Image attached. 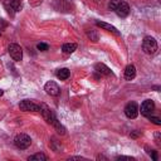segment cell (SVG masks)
<instances>
[{"label": "cell", "mask_w": 161, "mask_h": 161, "mask_svg": "<svg viewBox=\"0 0 161 161\" xmlns=\"http://www.w3.org/2000/svg\"><path fill=\"white\" fill-rule=\"evenodd\" d=\"M142 49L147 54H155L157 50V42L152 36H146L142 42Z\"/></svg>", "instance_id": "1"}, {"label": "cell", "mask_w": 161, "mask_h": 161, "mask_svg": "<svg viewBox=\"0 0 161 161\" xmlns=\"http://www.w3.org/2000/svg\"><path fill=\"white\" fill-rule=\"evenodd\" d=\"M14 143H15V146H16L18 148L25 150V148H28V147L30 146L31 140H30V137H29L28 135H25V133H19V135L15 136Z\"/></svg>", "instance_id": "2"}, {"label": "cell", "mask_w": 161, "mask_h": 161, "mask_svg": "<svg viewBox=\"0 0 161 161\" xmlns=\"http://www.w3.org/2000/svg\"><path fill=\"white\" fill-rule=\"evenodd\" d=\"M8 50H9L10 57H11L14 60L20 62V60L23 59V49H21V47H20L19 44H15V43L10 44L9 48H8Z\"/></svg>", "instance_id": "3"}, {"label": "cell", "mask_w": 161, "mask_h": 161, "mask_svg": "<svg viewBox=\"0 0 161 161\" xmlns=\"http://www.w3.org/2000/svg\"><path fill=\"white\" fill-rule=\"evenodd\" d=\"M19 108L24 112H38L39 111V106L35 104L33 101L29 99H24L19 103Z\"/></svg>", "instance_id": "4"}, {"label": "cell", "mask_w": 161, "mask_h": 161, "mask_svg": "<svg viewBox=\"0 0 161 161\" xmlns=\"http://www.w3.org/2000/svg\"><path fill=\"white\" fill-rule=\"evenodd\" d=\"M138 106L136 102H130L126 104L125 107V114L128 117V118H136L138 116Z\"/></svg>", "instance_id": "5"}, {"label": "cell", "mask_w": 161, "mask_h": 161, "mask_svg": "<svg viewBox=\"0 0 161 161\" xmlns=\"http://www.w3.org/2000/svg\"><path fill=\"white\" fill-rule=\"evenodd\" d=\"M39 111H40V113H42V116H43V118L48 122V123H50L52 121H53V118L55 117L54 116V113H53V111L45 104V103H40L39 104Z\"/></svg>", "instance_id": "6"}, {"label": "cell", "mask_w": 161, "mask_h": 161, "mask_svg": "<svg viewBox=\"0 0 161 161\" xmlns=\"http://www.w3.org/2000/svg\"><path fill=\"white\" fill-rule=\"evenodd\" d=\"M4 5H5L8 13L11 14V16L14 15L15 11H19L20 8H21V3H20V0H6V1L4 3Z\"/></svg>", "instance_id": "7"}, {"label": "cell", "mask_w": 161, "mask_h": 161, "mask_svg": "<svg viewBox=\"0 0 161 161\" xmlns=\"http://www.w3.org/2000/svg\"><path fill=\"white\" fill-rule=\"evenodd\" d=\"M44 91H45L48 94H50V96H58V94L60 93V88H59V86H58L55 82H53V80H49V82L45 83V86H44Z\"/></svg>", "instance_id": "8"}, {"label": "cell", "mask_w": 161, "mask_h": 161, "mask_svg": "<svg viewBox=\"0 0 161 161\" xmlns=\"http://www.w3.org/2000/svg\"><path fill=\"white\" fill-rule=\"evenodd\" d=\"M153 109H155V103H153V101H151V99H146V101H143L142 102V104H141V113L143 114V116H150L152 112H153Z\"/></svg>", "instance_id": "9"}, {"label": "cell", "mask_w": 161, "mask_h": 161, "mask_svg": "<svg viewBox=\"0 0 161 161\" xmlns=\"http://www.w3.org/2000/svg\"><path fill=\"white\" fill-rule=\"evenodd\" d=\"M114 11H116V14H117L118 16H121V18H126V16L130 14V6H128L127 3L121 1V3L117 5V8L114 9Z\"/></svg>", "instance_id": "10"}, {"label": "cell", "mask_w": 161, "mask_h": 161, "mask_svg": "<svg viewBox=\"0 0 161 161\" xmlns=\"http://www.w3.org/2000/svg\"><path fill=\"white\" fill-rule=\"evenodd\" d=\"M96 25L97 26H99V28H102V29H104V30H107V31H111V33H113V34H116V35H119V31L113 26V25H111V24H107V23H104V21H96Z\"/></svg>", "instance_id": "11"}, {"label": "cell", "mask_w": 161, "mask_h": 161, "mask_svg": "<svg viewBox=\"0 0 161 161\" xmlns=\"http://www.w3.org/2000/svg\"><path fill=\"white\" fill-rule=\"evenodd\" d=\"M94 69H96L97 73L103 74V75H111V74H112L111 69H109L107 65H104L103 63H97V64L94 65Z\"/></svg>", "instance_id": "12"}, {"label": "cell", "mask_w": 161, "mask_h": 161, "mask_svg": "<svg viewBox=\"0 0 161 161\" xmlns=\"http://www.w3.org/2000/svg\"><path fill=\"white\" fill-rule=\"evenodd\" d=\"M135 77H136V67H135L133 64L127 65L126 69H125V78H126L127 80H131V79H133Z\"/></svg>", "instance_id": "13"}, {"label": "cell", "mask_w": 161, "mask_h": 161, "mask_svg": "<svg viewBox=\"0 0 161 161\" xmlns=\"http://www.w3.org/2000/svg\"><path fill=\"white\" fill-rule=\"evenodd\" d=\"M75 49H77V44H75V43H65V44H63V47H62V50H63V53H65V54H72Z\"/></svg>", "instance_id": "14"}, {"label": "cell", "mask_w": 161, "mask_h": 161, "mask_svg": "<svg viewBox=\"0 0 161 161\" xmlns=\"http://www.w3.org/2000/svg\"><path fill=\"white\" fill-rule=\"evenodd\" d=\"M69 75H70V72H69V69H67V68H62V69H59V70L57 72V77H58L60 80L68 79Z\"/></svg>", "instance_id": "15"}, {"label": "cell", "mask_w": 161, "mask_h": 161, "mask_svg": "<svg viewBox=\"0 0 161 161\" xmlns=\"http://www.w3.org/2000/svg\"><path fill=\"white\" fill-rule=\"evenodd\" d=\"M50 125H53V126L55 127V130H57V132H58V133H60V135H64V133H65V128L59 123V121H58L55 117L53 118V121L50 122Z\"/></svg>", "instance_id": "16"}, {"label": "cell", "mask_w": 161, "mask_h": 161, "mask_svg": "<svg viewBox=\"0 0 161 161\" xmlns=\"http://www.w3.org/2000/svg\"><path fill=\"white\" fill-rule=\"evenodd\" d=\"M28 160H29V161H47L48 157H47L44 153H35V155H33V156H29Z\"/></svg>", "instance_id": "17"}, {"label": "cell", "mask_w": 161, "mask_h": 161, "mask_svg": "<svg viewBox=\"0 0 161 161\" xmlns=\"http://www.w3.org/2000/svg\"><path fill=\"white\" fill-rule=\"evenodd\" d=\"M145 150L147 151V153L151 156V158L153 160V161H157V158H158V156H157V151H155V150H151L150 147H145Z\"/></svg>", "instance_id": "18"}, {"label": "cell", "mask_w": 161, "mask_h": 161, "mask_svg": "<svg viewBox=\"0 0 161 161\" xmlns=\"http://www.w3.org/2000/svg\"><path fill=\"white\" fill-rule=\"evenodd\" d=\"M147 118H148L152 123H155V125H157V126L161 125V119H160L158 117H155V116H151V114H150V116H147Z\"/></svg>", "instance_id": "19"}, {"label": "cell", "mask_w": 161, "mask_h": 161, "mask_svg": "<svg viewBox=\"0 0 161 161\" xmlns=\"http://www.w3.org/2000/svg\"><path fill=\"white\" fill-rule=\"evenodd\" d=\"M121 1H122V0H111L109 4H108V8H109L111 10H114V9L117 8V5H118Z\"/></svg>", "instance_id": "20"}, {"label": "cell", "mask_w": 161, "mask_h": 161, "mask_svg": "<svg viewBox=\"0 0 161 161\" xmlns=\"http://www.w3.org/2000/svg\"><path fill=\"white\" fill-rule=\"evenodd\" d=\"M36 48H38L39 50H42V52H45V50H48V49H49V45H48V44H45V43H39V44L36 45Z\"/></svg>", "instance_id": "21"}, {"label": "cell", "mask_w": 161, "mask_h": 161, "mask_svg": "<svg viewBox=\"0 0 161 161\" xmlns=\"http://www.w3.org/2000/svg\"><path fill=\"white\" fill-rule=\"evenodd\" d=\"M116 160H127V161H135L133 157H130V156H117Z\"/></svg>", "instance_id": "22"}, {"label": "cell", "mask_w": 161, "mask_h": 161, "mask_svg": "<svg viewBox=\"0 0 161 161\" xmlns=\"http://www.w3.org/2000/svg\"><path fill=\"white\" fill-rule=\"evenodd\" d=\"M6 26H8V21H5L4 19H0V30L5 29Z\"/></svg>", "instance_id": "23"}, {"label": "cell", "mask_w": 161, "mask_h": 161, "mask_svg": "<svg viewBox=\"0 0 161 161\" xmlns=\"http://www.w3.org/2000/svg\"><path fill=\"white\" fill-rule=\"evenodd\" d=\"M88 35H89V38L92 36V39H93V42H97V40H98V36H97V34H93V33H89Z\"/></svg>", "instance_id": "24"}, {"label": "cell", "mask_w": 161, "mask_h": 161, "mask_svg": "<svg viewBox=\"0 0 161 161\" xmlns=\"http://www.w3.org/2000/svg\"><path fill=\"white\" fill-rule=\"evenodd\" d=\"M156 143H157V145L161 143V142H160V133H156Z\"/></svg>", "instance_id": "25"}, {"label": "cell", "mask_w": 161, "mask_h": 161, "mask_svg": "<svg viewBox=\"0 0 161 161\" xmlns=\"http://www.w3.org/2000/svg\"><path fill=\"white\" fill-rule=\"evenodd\" d=\"M101 158H102V160H108V158H107V157H104L103 155H98V156H97V160H101Z\"/></svg>", "instance_id": "26"}, {"label": "cell", "mask_w": 161, "mask_h": 161, "mask_svg": "<svg viewBox=\"0 0 161 161\" xmlns=\"http://www.w3.org/2000/svg\"><path fill=\"white\" fill-rule=\"evenodd\" d=\"M138 135H140V132H132L131 133V137H137Z\"/></svg>", "instance_id": "27"}, {"label": "cell", "mask_w": 161, "mask_h": 161, "mask_svg": "<svg viewBox=\"0 0 161 161\" xmlns=\"http://www.w3.org/2000/svg\"><path fill=\"white\" fill-rule=\"evenodd\" d=\"M3 94H4V91H3V89H0V97H1Z\"/></svg>", "instance_id": "28"}, {"label": "cell", "mask_w": 161, "mask_h": 161, "mask_svg": "<svg viewBox=\"0 0 161 161\" xmlns=\"http://www.w3.org/2000/svg\"><path fill=\"white\" fill-rule=\"evenodd\" d=\"M0 36H1V31H0Z\"/></svg>", "instance_id": "29"}]
</instances>
